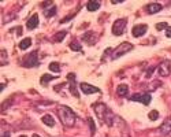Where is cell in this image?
<instances>
[{
	"label": "cell",
	"instance_id": "cell-1",
	"mask_svg": "<svg viewBox=\"0 0 171 137\" xmlns=\"http://www.w3.org/2000/svg\"><path fill=\"white\" fill-rule=\"evenodd\" d=\"M92 107H93V110H95V112H96L99 121L103 123V125L104 123H106L107 126H112V125H114V121L116 117L112 114V111H111L107 106L103 104V103H96V104H93Z\"/></svg>",
	"mask_w": 171,
	"mask_h": 137
},
{
	"label": "cell",
	"instance_id": "cell-2",
	"mask_svg": "<svg viewBox=\"0 0 171 137\" xmlns=\"http://www.w3.org/2000/svg\"><path fill=\"white\" fill-rule=\"evenodd\" d=\"M57 114L60 117V121L64 126L71 128V126H74L75 122H77V117H75L74 111H73L70 107H67V106H60L59 110H57Z\"/></svg>",
	"mask_w": 171,
	"mask_h": 137
},
{
	"label": "cell",
	"instance_id": "cell-3",
	"mask_svg": "<svg viewBox=\"0 0 171 137\" xmlns=\"http://www.w3.org/2000/svg\"><path fill=\"white\" fill-rule=\"evenodd\" d=\"M132 50H133V45H132V44L127 43V41H125V43L119 44V45H118V47L114 50L112 55H111V59L121 58V56H123L126 52H129V51H132Z\"/></svg>",
	"mask_w": 171,
	"mask_h": 137
},
{
	"label": "cell",
	"instance_id": "cell-4",
	"mask_svg": "<svg viewBox=\"0 0 171 137\" xmlns=\"http://www.w3.org/2000/svg\"><path fill=\"white\" fill-rule=\"evenodd\" d=\"M39 65V52L33 51L30 54H28L25 58L22 59V66L23 67H34Z\"/></svg>",
	"mask_w": 171,
	"mask_h": 137
},
{
	"label": "cell",
	"instance_id": "cell-5",
	"mask_svg": "<svg viewBox=\"0 0 171 137\" xmlns=\"http://www.w3.org/2000/svg\"><path fill=\"white\" fill-rule=\"evenodd\" d=\"M126 26H127V19L125 18H121V19H116L112 25V34L115 36H122L126 30Z\"/></svg>",
	"mask_w": 171,
	"mask_h": 137
},
{
	"label": "cell",
	"instance_id": "cell-6",
	"mask_svg": "<svg viewBox=\"0 0 171 137\" xmlns=\"http://www.w3.org/2000/svg\"><path fill=\"white\" fill-rule=\"evenodd\" d=\"M157 74L162 77H167L171 74V62L168 60H164L162 62L159 67H157Z\"/></svg>",
	"mask_w": 171,
	"mask_h": 137
},
{
	"label": "cell",
	"instance_id": "cell-7",
	"mask_svg": "<svg viewBox=\"0 0 171 137\" xmlns=\"http://www.w3.org/2000/svg\"><path fill=\"white\" fill-rule=\"evenodd\" d=\"M151 95L149 93H135L133 96H130L132 101H141L144 106H148L151 103Z\"/></svg>",
	"mask_w": 171,
	"mask_h": 137
},
{
	"label": "cell",
	"instance_id": "cell-8",
	"mask_svg": "<svg viewBox=\"0 0 171 137\" xmlns=\"http://www.w3.org/2000/svg\"><path fill=\"white\" fill-rule=\"evenodd\" d=\"M159 132H160V134H163V136H167V134L171 133V117L164 119V122L162 123L160 128H159Z\"/></svg>",
	"mask_w": 171,
	"mask_h": 137
},
{
	"label": "cell",
	"instance_id": "cell-9",
	"mask_svg": "<svg viewBox=\"0 0 171 137\" xmlns=\"http://www.w3.org/2000/svg\"><path fill=\"white\" fill-rule=\"evenodd\" d=\"M79 89L82 90L84 95H90V93H96L99 92V88L93 87V85H89L88 82H81L79 84Z\"/></svg>",
	"mask_w": 171,
	"mask_h": 137
},
{
	"label": "cell",
	"instance_id": "cell-10",
	"mask_svg": "<svg viewBox=\"0 0 171 137\" xmlns=\"http://www.w3.org/2000/svg\"><path fill=\"white\" fill-rule=\"evenodd\" d=\"M146 30H148V26L144 25V23H141V25H135L134 28H133V30H132V34L134 37H141L146 33Z\"/></svg>",
	"mask_w": 171,
	"mask_h": 137
},
{
	"label": "cell",
	"instance_id": "cell-11",
	"mask_svg": "<svg viewBox=\"0 0 171 137\" xmlns=\"http://www.w3.org/2000/svg\"><path fill=\"white\" fill-rule=\"evenodd\" d=\"M39 14H33L30 18L28 19V22H26V26H28L29 30H33L36 29L37 26H39Z\"/></svg>",
	"mask_w": 171,
	"mask_h": 137
},
{
	"label": "cell",
	"instance_id": "cell-12",
	"mask_svg": "<svg viewBox=\"0 0 171 137\" xmlns=\"http://www.w3.org/2000/svg\"><path fill=\"white\" fill-rule=\"evenodd\" d=\"M162 4H159V3H151V4H148L145 7V11L148 12V14H156V12H159V11H162Z\"/></svg>",
	"mask_w": 171,
	"mask_h": 137
},
{
	"label": "cell",
	"instance_id": "cell-13",
	"mask_svg": "<svg viewBox=\"0 0 171 137\" xmlns=\"http://www.w3.org/2000/svg\"><path fill=\"white\" fill-rule=\"evenodd\" d=\"M116 93L121 96V98H126L129 93V87L127 85H125V84H121L119 87L116 88Z\"/></svg>",
	"mask_w": 171,
	"mask_h": 137
},
{
	"label": "cell",
	"instance_id": "cell-14",
	"mask_svg": "<svg viewBox=\"0 0 171 137\" xmlns=\"http://www.w3.org/2000/svg\"><path fill=\"white\" fill-rule=\"evenodd\" d=\"M86 8H88V11H97L100 8V1H97V0H90V1H88V4H86Z\"/></svg>",
	"mask_w": 171,
	"mask_h": 137
},
{
	"label": "cell",
	"instance_id": "cell-15",
	"mask_svg": "<svg viewBox=\"0 0 171 137\" xmlns=\"http://www.w3.org/2000/svg\"><path fill=\"white\" fill-rule=\"evenodd\" d=\"M82 39L85 40L88 44H95L96 43V34H93V32H88L84 34V37Z\"/></svg>",
	"mask_w": 171,
	"mask_h": 137
},
{
	"label": "cell",
	"instance_id": "cell-16",
	"mask_svg": "<svg viewBox=\"0 0 171 137\" xmlns=\"http://www.w3.org/2000/svg\"><path fill=\"white\" fill-rule=\"evenodd\" d=\"M41 121H43V123H45L47 126H55V119L52 118V115H49V114H45V115L41 118Z\"/></svg>",
	"mask_w": 171,
	"mask_h": 137
},
{
	"label": "cell",
	"instance_id": "cell-17",
	"mask_svg": "<svg viewBox=\"0 0 171 137\" xmlns=\"http://www.w3.org/2000/svg\"><path fill=\"white\" fill-rule=\"evenodd\" d=\"M68 47H70V50H71V51H75V52H79V51H82V45L79 44V41H77V40L71 41Z\"/></svg>",
	"mask_w": 171,
	"mask_h": 137
},
{
	"label": "cell",
	"instance_id": "cell-18",
	"mask_svg": "<svg viewBox=\"0 0 171 137\" xmlns=\"http://www.w3.org/2000/svg\"><path fill=\"white\" fill-rule=\"evenodd\" d=\"M64 37H66V32H64V30H62V32H57L56 34L52 37V41H54V43H60Z\"/></svg>",
	"mask_w": 171,
	"mask_h": 137
},
{
	"label": "cell",
	"instance_id": "cell-19",
	"mask_svg": "<svg viewBox=\"0 0 171 137\" xmlns=\"http://www.w3.org/2000/svg\"><path fill=\"white\" fill-rule=\"evenodd\" d=\"M30 45H32V39H23L21 43H19V48H21V50H28Z\"/></svg>",
	"mask_w": 171,
	"mask_h": 137
},
{
	"label": "cell",
	"instance_id": "cell-20",
	"mask_svg": "<svg viewBox=\"0 0 171 137\" xmlns=\"http://www.w3.org/2000/svg\"><path fill=\"white\" fill-rule=\"evenodd\" d=\"M52 79H55L54 76H49V74H44L43 77H41V85H47V82H49V81H52Z\"/></svg>",
	"mask_w": 171,
	"mask_h": 137
},
{
	"label": "cell",
	"instance_id": "cell-21",
	"mask_svg": "<svg viewBox=\"0 0 171 137\" xmlns=\"http://www.w3.org/2000/svg\"><path fill=\"white\" fill-rule=\"evenodd\" d=\"M49 70L54 73H59L60 71V65L56 62H52V63H49Z\"/></svg>",
	"mask_w": 171,
	"mask_h": 137
},
{
	"label": "cell",
	"instance_id": "cell-22",
	"mask_svg": "<svg viewBox=\"0 0 171 137\" xmlns=\"http://www.w3.org/2000/svg\"><path fill=\"white\" fill-rule=\"evenodd\" d=\"M56 14V7H51L49 10H45L44 11V15H45L47 18H49V17H54Z\"/></svg>",
	"mask_w": 171,
	"mask_h": 137
},
{
	"label": "cell",
	"instance_id": "cell-23",
	"mask_svg": "<svg viewBox=\"0 0 171 137\" xmlns=\"http://www.w3.org/2000/svg\"><path fill=\"white\" fill-rule=\"evenodd\" d=\"M148 118H149L151 121H156V119L159 118V111H156V110H152V111L148 114Z\"/></svg>",
	"mask_w": 171,
	"mask_h": 137
},
{
	"label": "cell",
	"instance_id": "cell-24",
	"mask_svg": "<svg viewBox=\"0 0 171 137\" xmlns=\"http://www.w3.org/2000/svg\"><path fill=\"white\" fill-rule=\"evenodd\" d=\"M88 122H89V126H90V133H95L96 132V126H95V122H93V119L92 118H89L88 119Z\"/></svg>",
	"mask_w": 171,
	"mask_h": 137
},
{
	"label": "cell",
	"instance_id": "cell-25",
	"mask_svg": "<svg viewBox=\"0 0 171 137\" xmlns=\"http://www.w3.org/2000/svg\"><path fill=\"white\" fill-rule=\"evenodd\" d=\"M168 25L166 23V22H160V23H157L156 25V29L157 30H163V29H167Z\"/></svg>",
	"mask_w": 171,
	"mask_h": 137
},
{
	"label": "cell",
	"instance_id": "cell-26",
	"mask_svg": "<svg viewBox=\"0 0 171 137\" xmlns=\"http://www.w3.org/2000/svg\"><path fill=\"white\" fill-rule=\"evenodd\" d=\"M151 85H152V87H149V89H151V90H155L157 87H160L162 82H160V81H153V82L151 84Z\"/></svg>",
	"mask_w": 171,
	"mask_h": 137
},
{
	"label": "cell",
	"instance_id": "cell-27",
	"mask_svg": "<svg viewBox=\"0 0 171 137\" xmlns=\"http://www.w3.org/2000/svg\"><path fill=\"white\" fill-rule=\"evenodd\" d=\"M70 92H73V95H74V96H78V90L75 89L74 84H71V85H70Z\"/></svg>",
	"mask_w": 171,
	"mask_h": 137
},
{
	"label": "cell",
	"instance_id": "cell-28",
	"mask_svg": "<svg viewBox=\"0 0 171 137\" xmlns=\"http://www.w3.org/2000/svg\"><path fill=\"white\" fill-rule=\"evenodd\" d=\"M166 36H167L168 39H171V26H170V28H167V29H166Z\"/></svg>",
	"mask_w": 171,
	"mask_h": 137
},
{
	"label": "cell",
	"instance_id": "cell-29",
	"mask_svg": "<svg viewBox=\"0 0 171 137\" xmlns=\"http://www.w3.org/2000/svg\"><path fill=\"white\" fill-rule=\"evenodd\" d=\"M152 70H153V67H151L149 70L146 71V74H145V76H146V77H149V76H151V73H152Z\"/></svg>",
	"mask_w": 171,
	"mask_h": 137
},
{
	"label": "cell",
	"instance_id": "cell-30",
	"mask_svg": "<svg viewBox=\"0 0 171 137\" xmlns=\"http://www.w3.org/2000/svg\"><path fill=\"white\" fill-rule=\"evenodd\" d=\"M1 137H10V133H3V134H1Z\"/></svg>",
	"mask_w": 171,
	"mask_h": 137
},
{
	"label": "cell",
	"instance_id": "cell-31",
	"mask_svg": "<svg viewBox=\"0 0 171 137\" xmlns=\"http://www.w3.org/2000/svg\"><path fill=\"white\" fill-rule=\"evenodd\" d=\"M17 30H18V32H17V33H18V34H22V28H18V29H17Z\"/></svg>",
	"mask_w": 171,
	"mask_h": 137
},
{
	"label": "cell",
	"instance_id": "cell-32",
	"mask_svg": "<svg viewBox=\"0 0 171 137\" xmlns=\"http://www.w3.org/2000/svg\"><path fill=\"white\" fill-rule=\"evenodd\" d=\"M33 137H40V136H39V134H33Z\"/></svg>",
	"mask_w": 171,
	"mask_h": 137
}]
</instances>
